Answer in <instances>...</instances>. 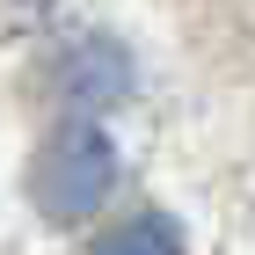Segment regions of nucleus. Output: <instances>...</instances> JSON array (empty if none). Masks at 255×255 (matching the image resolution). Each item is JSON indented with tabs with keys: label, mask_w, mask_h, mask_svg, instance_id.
<instances>
[{
	"label": "nucleus",
	"mask_w": 255,
	"mask_h": 255,
	"mask_svg": "<svg viewBox=\"0 0 255 255\" xmlns=\"http://www.w3.org/2000/svg\"><path fill=\"white\" fill-rule=\"evenodd\" d=\"M95 255H182V234L168 219H131L124 234H110Z\"/></svg>",
	"instance_id": "2"
},
{
	"label": "nucleus",
	"mask_w": 255,
	"mask_h": 255,
	"mask_svg": "<svg viewBox=\"0 0 255 255\" xmlns=\"http://www.w3.org/2000/svg\"><path fill=\"white\" fill-rule=\"evenodd\" d=\"M110 182H117V153H110L102 131H66V138H51L44 160L29 168V190H37V204H44L51 219L95 212L102 197H110Z\"/></svg>",
	"instance_id": "1"
}]
</instances>
